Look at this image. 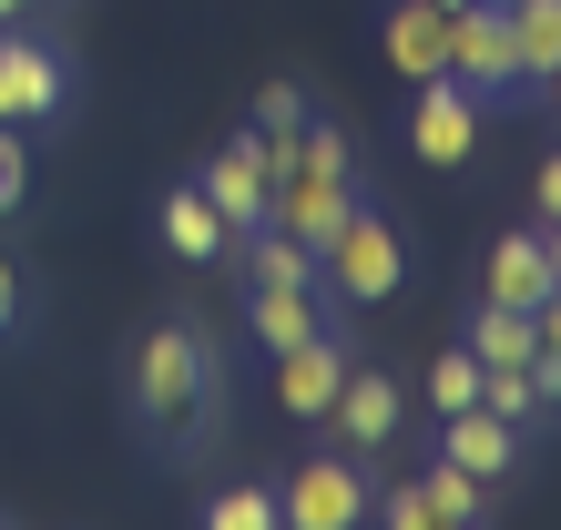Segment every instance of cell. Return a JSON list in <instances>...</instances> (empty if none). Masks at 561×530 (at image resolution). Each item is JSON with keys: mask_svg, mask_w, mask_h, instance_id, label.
<instances>
[{"mask_svg": "<svg viewBox=\"0 0 561 530\" xmlns=\"http://www.w3.org/2000/svg\"><path fill=\"white\" fill-rule=\"evenodd\" d=\"M317 276H327V296H347V307H378V296L409 286V245H399V224L378 205H347L327 224V245H317Z\"/></svg>", "mask_w": 561, "mask_h": 530, "instance_id": "3", "label": "cell"}, {"mask_svg": "<svg viewBox=\"0 0 561 530\" xmlns=\"http://www.w3.org/2000/svg\"><path fill=\"white\" fill-rule=\"evenodd\" d=\"M61 103H72V72H61V51H51V42H31L21 21H0V123L42 132Z\"/></svg>", "mask_w": 561, "mask_h": 530, "instance_id": "4", "label": "cell"}, {"mask_svg": "<svg viewBox=\"0 0 561 530\" xmlns=\"http://www.w3.org/2000/svg\"><path fill=\"white\" fill-rule=\"evenodd\" d=\"M0 520H11V510H0Z\"/></svg>", "mask_w": 561, "mask_h": 530, "instance_id": "33", "label": "cell"}, {"mask_svg": "<svg viewBox=\"0 0 561 530\" xmlns=\"http://www.w3.org/2000/svg\"><path fill=\"white\" fill-rule=\"evenodd\" d=\"M378 51H388V72H399V82L449 72V11H439V0H399L388 31H378Z\"/></svg>", "mask_w": 561, "mask_h": 530, "instance_id": "11", "label": "cell"}, {"mask_svg": "<svg viewBox=\"0 0 561 530\" xmlns=\"http://www.w3.org/2000/svg\"><path fill=\"white\" fill-rule=\"evenodd\" d=\"M317 326H327V286H255V296H245V337L266 347V357L307 347Z\"/></svg>", "mask_w": 561, "mask_h": 530, "instance_id": "14", "label": "cell"}, {"mask_svg": "<svg viewBox=\"0 0 561 530\" xmlns=\"http://www.w3.org/2000/svg\"><path fill=\"white\" fill-rule=\"evenodd\" d=\"M11 326H21V265L0 255V337H11Z\"/></svg>", "mask_w": 561, "mask_h": 530, "instance_id": "27", "label": "cell"}, {"mask_svg": "<svg viewBox=\"0 0 561 530\" xmlns=\"http://www.w3.org/2000/svg\"><path fill=\"white\" fill-rule=\"evenodd\" d=\"M368 500H378V489L357 480V459H347V449L296 459V470H286V489H276L286 530H347V520H368Z\"/></svg>", "mask_w": 561, "mask_h": 530, "instance_id": "5", "label": "cell"}, {"mask_svg": "<svg viewBox=\"0 0 561 530\" xmlns=\"http://www.w3.org/2000/svg\"><path fill=\"white\" fill-rule=\"evenodd\" d=\"M511 51H520V82H541L561 61V0H511Z\"/></svg>", "mask_w": 561, "mask_h": 530, "instance_id": "19", "label": "cell"}, {"mask_svg": "<svg viewBox=\"0 0 561 530\" xmlns=\"http://www.w3.org/2000/svg\"><path fill=\"white\" fill-rule=\"evenodd\" d=\"M439 11H470V0H439Z\"/></svg>", "mask_w": 561, "mask_h": 530, "instance_id": "32", "label": "cell"}, {"mask_svg": "<svg viewBox=\"0 0 561 530\" xmlns=\"http://www.w3.org/2000/svg\"><path fill=\"white\" fill-rule=\"evenodd\" d=\"M31 11H42V0H0V21H31Z\"/></svg>", "mask_w": 561, "mask_h": 530, "instance_id": "30", "label": "cell"}, {"mask_svg": "<svg viewBox=\"0 0 561 530\" xmlns=\"http://www.w3.org/2000/svg\"><path fill=\"white\" fill-rule=\"evenodd\" d=\"M337 388H347V337H337V326H317L307 347L276 357V408L286 418H327V408H337Z\"/></svg>", "mask_w": 561, "mask_h": 530, "instance_id": "10", "label": "cell"}, {"mask_svg": "<svg viewBox=\"0 0 561 530\" xmlns=\"http://www.w3.org/2000/svg\"><path fill=\"white\" fill-rule=\"evenodd\" d=\"M480 357V368H531L541 357V326H531V307H490L480 296V316H470V337H459Z\"/></svg>", "mask_w": 561, "mask_h": 530, "instance_id": "16", "label": "cell"}, {"mask_svg": "<svg viewBox=\"0 0 561 530\" xmlns=\"http://www.w3.org/2000/svg\"><path fill=\"white\" fill-rule=\"evenodd\" d=\"M419 92V103H409V153L419 163H439V174H449V163H470L480 153V92L470 82H449V72H428V82H409Z\"/></svg>", "mask_w": 561, "mask_h": 530, "instance_id": "6", "label": "cell"}, {"mask_svg": "<svg viewBox=\"0 0 561 530\" xmlns=\"http://www.w3.org/2000/svg\"><path fill=\"white\" fill-rule=\"evenodd\" d=\"M205 530H286V510H276L266 480H236V489H215V500H205Z\"/></svg>", "mask_w": 561, "mask_h": 530, "instance_id": "20", "label": "cell"}, {"mask_svg": "<svg viewBox=\"0 0 561 530\" xmlns=\"http://www.w3.org/2000/svg\"><path fill=\"white\" fill-rule=\"evenodd\" d=\"M439 459H459V470H480V480H511L520 428H511L501 408H449V418H439Z\"/></svg>", "mask_w": 561, "mask_h": 530, "instance_id": "15", "label": "cell"}, {"mask_svg": "<svg viewBox=\"0 0 561 530\" xmlns=\"http://www.w3.org/2000/svg\"><path fill=\"white\" fill-rule=\"evenodd\" d=\"M561 276H551V245H541V224H520V235H501L490 245V265H480V296L490 307H541Z\"/></svg>", "mask_w": 561, "mask_h": 530, "instance_id": "13", "label": "cell"}, {"mask_svg": "<svg viewBox=\"0 0 561 530\" xmlns=\"http://www.w3.org/2000/svg\"><path fill=\"white\" fill-rule=\"evenodd\" d=\"M347 153H357L347 132L307 113V132L286 143L276 184H266V224H276V235H307V245H327V224L347 215Z\"/></svg>", "mask_w": 561, "mask_h": 530, "instance_id": "2", "label": "cell"}, {"mask_svg": "<svg viewBox=\"0 0 561 530\" xmlns=\"http://www.w3.org/2000/svg\"><path fill=\"white\" fill-rule=\"evenodd\" d=\"M541 245H551V276H561V224H541Z\"/></svg>", "mask_w": 561, "mask_h": 530, "instance_id": "31", "label": "cell"}, {"mask_svg": "<svg viewBox=\"0 0 561 530\" xmlns=\"http://www.w3.org/2000/svg\"><path fill=\"white\" fill-rule=\"evenodd\" d=\"M368 510H378L388 530H439V520H428V489H419V480H388V489H378Z\"/></svg>", "mask_w": 561, "mask_h": 530, "instance_id": "24", "label": "cell"}, {"mask_svg": "<svg viewBox=\"0 0 561 530\" xmlns=\"http://www.w3.org/2000/svg\"><path fill=\"white\" fill-rule=\"evenodd\" d=\"M21 194H31V132L0 123V215H21Z\"/></svg>", "mask_w": 561, "mask_h": 530, "instance_id": "23", "label": "cell"}, {"mask_svg": "<svg viewBox=\"0 0 561 530\" xmlns=\"http://www.w3.org/2000/svg\"><path fill=\"white\" fill-rule=\"evenodd\" d=\"M255 132H266V143H296V132H307V92L266 82V92H255Z\"/></svg>", "mask_w": 561, "mask_h": 530, "instance_id": "22", "label": "cell"}, {"mask_svg": "<svg viewBox=\"0 0 561 530\" xmlns=\"http://www.w3.org/2000/svg\"><path fill=\"white\" fill-rule=\"evenodd\" d=\"M428 520H439V530H470V520H490V480L480 470H459V459H428Z\"/></svg>", "mask_w": 561, "mask_h": 530, "instance_id": "17", "label": "cell"}, {"mask_svg": "<svg viewBox=\"0 0 561 530\" xmlns=\"http://www.w3.org/2000/svg\"><path fill=\"white\" fill-rule=\"evenodd\" d=\"M531 326H541V347H561V286H551L541 307H531Z\"/></svg>", "mask_w": 561, "mask_h": 530, "instance_id": "28", "label": "cell"}, {"mask_svg": "<svg viewBox=\"0 0 561 530\" xmlns=\"http://www.w3.org/2000/svg\"><path fill=\"white\" fill-rule=\"evenodd\" d=\"M245 265H255V286H327L317 276V245L307 235H276V224H255V235H245Z\"/></svg>", "mask_w": 561, "mask_h": 530, "instance_id": "18", "label": "cell"}, {"mask_svg": "<svg viewBox=\"0 0 561 530\" xmlns=\"http://www.w3.org/2000/svg\"><path fill=\"white\" fill-rule=\"evenodd\" d=\"M531 92H551V113H561V61H551V72H541V82H531Z\"/></svg>", "mask_w": 561, "mask_h": 530, "instance_id": "29", "label": "cell"}, {"mask_svg": "<svg viewBox=\"0 0 561 530\" xmlns=\"http://www.w3.org/2000/svg\"><path fill=\"white\" fill-rule=\"evenodd\" d=\"M501 11H511V0H501Z\"/></svg>", "mask_w": 561, "mask_h": 530, "instance_id": "34", "label": "cell"}, {"mask_svg": "<svg viewBox=\"0 0 561 530\" xmlns=\"http://www.w3.org/2000/svg\"><path fill=\"white\" fill-rule=\"evenodd\" d=\"M276 163H286V143H266V132H236V143H225L205 174H194V184L215 194V215L236 224V245L266 224V184H276Z\"/></svg>", "mask_w": 561, "mask_h": 530, "instance_id": "8", "label": "cell"}, {"mask_svg": "<svg viewBox=\"0 0 561 530\" xmlns=\"http://www.w3.org/2000/svg\"><path fill=\"white\" fill-rule=\"evenodd\" d=\"M428 408H480V357L470 347H449V357H428Z\"/></svg>", "mask_w": 561, "mask_h": 530, "instance_id": "21", "label": "cell"}, {"mask_svg": "<svg viewBox=\"0 0 561 530\" xmlns=\"http://www.w3.org/2000/svg\"><path fill=\"white\" fill-rule=\"evenodd\" d=\"M531 398H541V408H561V347L531 357Z\"/></svg>", "mask_w": 561, "mask_h": 530, "instance_id": "25", "label": "cell"}, {"mask_svg": "<svg viewBox=\"0 0 561 530\" xmlns=\"http://www.w3.org/2000/svg\"><path fill=\"white\" fill-rule=\"evenodd\" d=\"M153 235L174 245L184 265H215V255H236V224L215 215V194H205V184H174V194H163V205H153Z\"/></svg>", "mask_w": 561, "mask_h": 530, "instance_id": "12", "label": "cell"}, {"mask_svg": "<svg viewBox=\"0 0 561 530\" xmlns=\"http://www.w3.org/2000/svg\"><path fill=\"white\" fill-rule=\"evenodd\" d=\"M327 428L347 439V459H368V449H388L409 428V388L388 378V368H347V388H337V408H327Z\"/></svg>", "mask_w": 561, "mask_h": 530, "instance_id": "9", "label": "cell"}, {"mask_svg": "<svg viewBox=\"0 0 561 530\" xmlns=\"http://www.w3.org/2000/svg\"><path fill=\"white\" fill-rule=\"evenodd\" d=\"M134 418L153 428V439H184L194 449V428L215 418V357L194 326H144V347H134Z\"/></svg>", "mask_w": 561, "mask_h": 530, "instance_id": "1", "label": "cell"}, {"mask_svg": "<svg viewBox=\"0 0 561 530\" xmlns=\"http://www.w3.org/2000/svg\"><path fill=\"white\" fill-rule=\"evenodd\" d=\"M531 205H541V224H561V153H551L541 174H531Z\"/></svg>", "mask_w": 561, "mask_h": 530, "instance_id": "26", "label": "cell"}, {"mask_svg": "<svg viewBox=\"0 0 561 530\" xmlns=\"http://www.w3.org/2000/svg\"><path fill=\"white\" fill-rule=\"evenodd\" d=\"M449 82H470L480 103L520 92V51H511V11H501V0H470V11H449Z\"/></svg>", "mask_w": 561, "mask_h": 530, "instance_id": "7", "label": "cell"}]
</instances>
